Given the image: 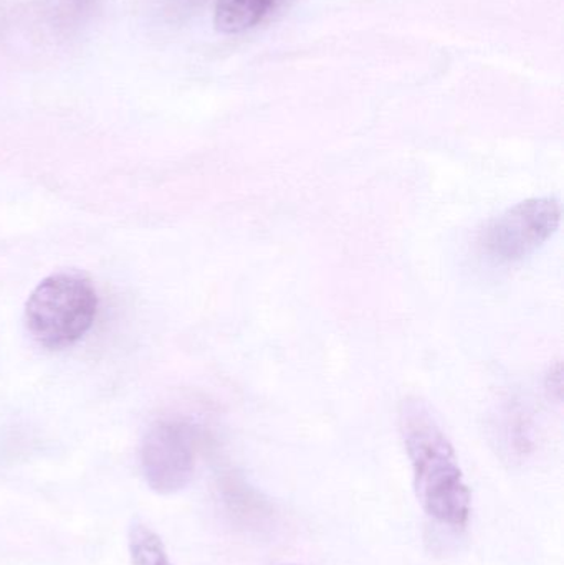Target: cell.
Masks as SVG:
<instances>
[{
  "instance_id": "cell-1",
  "label": "cell",
  "mask_w": 564,
  "mask_h": 565,
  "mask_svg": "<svg viewBox=\"0 0 564 565\" xmlns=\"http://www.w3.org/2000/svg\"><path fill=\"white\" fill-rule=\"evenodd\" d=\"M400 427L421 507L436 523L464 530L472 514V494L456 450L429 405L419 398L404 401Z\"/></svg>"
},
{
  "instance_id": "cell-2",
  "label": "cell",
  "mask_w": 564,
  "mask_h": 565,
  "mask_svg": "<svg viewBox=\"0 0 564 565\" xmlns=\"http://www.w3.org/2000/svg\"><path fill=\"white\" fill-rule=\"evenodd\" d=\"M98 295L82 274L62 271L36 285L25 302V326L33 341L62 351L82 341L95 324Z\"/></svg>"
},
{
  "instance_id": "cell-3",
  "label": "cell",
  "mask_w": 564,
  "mask_h": 565,
  "mask_svg": "<svg viewBox=\"0 0 564 565\" xmlns=\"http://www.w3.org/2000/svg\"><path fill=\"white\" fill-rule=\"evenodd\" d=\"M562 207L553 198L520 202L487 225L480 247L499 264H513L535 254L558 231Z\"/></svg>"
},
{
  "instance_id": "cell-4",
  "label": "cell",
  "mask_w": 564,
  "mask_h": 565,
  "mask_svg": "<svg viewBox=\"0 0 564 565\" xmlns=\"http://www.w3.org/2000/svg\"><path fill=\"white\" fill-rule=\"evenodd\" d=\"M199 434L179 418L159 420L142 438L141 468L155 493L169 497L188 488L198 467Z\"/></svg>"
},
{
  "instance_id": "cell-5",
  "label": "cell",
  "mask_w": 564,
  "mask_h": 565,
  "mask_svg": "<svg viewBox=\"0 0 564 565\" xmlns=\"http://www.w3.org/2000/svg\"><path fill=\"white\" fill-rule=\"evenodd\" d=\"M277 0H215L214 25L225 35H238L257 26Z\"/></svg>"
},
{
  "instance_id": "cell-6",
  "label": "cell",
  "mask_w": 564,
  "mask_h": 565,
  "mask_svg": "<svg viewBox=\"0 0 564 565\" xmlns=\"http://www.w3.org/2000/svg\"><path fill=\"white\" fill-rule=\"evenodd\" d=\"M128 547L132 565H174L161 537L146 524L135 523L129 527Z\"/></svg>"
},
{
  "instance_id": "cell-7",
  "label": "cell",
  "mask_w": 564,
  "mask_h": 565,
  "mask_svg": "<svg viewBox=\"0 0 564 565\" xmlns=\"http://www.w3.org/2000/svg\"><path fill=\"white\" fill-rule=\"evenodd\" d=\"M103 0H58V17L63 25H78L92 17Z\"/></svg>"
},
{
  "instance_id": "cell-8",
  "label": "cell",
  "mask_w": 564,
  "mask_h": 565,
  "mask_svg": "<svg viewBox=\"0 0 564 565\" xmlns=\"http://www.w3.org/2000/svg\"><path fill=\"white\" fill-rule=\"evenodd\" d=\"M204 3L205 0H164L166 12L172 19H185Z\"/></svg>"
},
{
  "instance_id": "cell-9",
  "label": "cell",
  "mask_w": 564,
  "mask_h": 565,
  "mask_svg": "<svg viewBox=\"0 0 564 565\" xmlns=\"http://www.w3.org/2000/svg\"><path fill=\"white\" fill-rule=\"evenodd\" d=\"M287 565H294V564H287Z\"/></svg>"
}]
</instances>
